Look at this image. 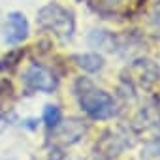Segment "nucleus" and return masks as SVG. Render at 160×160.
I'll use <instances>...</instances> for the list:
<instances>
[{
    "instance_id": "f257e3e1",
    "label": "nucleus",
    "mask_w": 160,
    "mask_h": 160,
    "mask_svg": "<svg viewBox=\"0 0 160 160\" xmlns=\"http://www.w3.org/2000/svg\"><path fill=\"white\" fill-rule=\"evenodd\" d=\"M75 96H77V102L81 106V109L92 119L104 121V119H111L119 113V106H117L115 98L109 92L98 89L87 77L77 79Z\"/></svg>"
},
{
    "instance_id": "f03ea898",
    "label": "nucleus",
    "mask_w": 160,
    "mask_h": 160,
    "mask_svg": "<svg viewBox=\"0 0 160 160\" xmlns=\"http://www.w3.org/2000/svg\"><path fill=\"white\" fill-rule=\"evenodd\" d=\"M38 25L49 32H53L57 38L60 40H70L73 36V30H75V19H73V13L68 10V8H62L60 4H47L43 6L40 12H38V17H36Z\"/></svg>"
},
{
    "instance_id": "7ed1b4c3",
    "label": "nucleus",
    "mask_w": 160,
    "mask_h": 160,
    "mask_svg": "<svg viewBox=\"0 0 160 160\" xmlns=\"http://www.w3.org/2000/svg\"><path fill=\"white\" fill-rule=\"evenodd\" d=\"M25 83L32 89V91H42V92H53L58 87V79L55 77L53 72H49L45 66L42 64H30L25 73H23Z\"/></svg>"
},
{
    "instance_id": "20e7f679",
    "label": "nucleus",
    "mask_w": 160,
    "mask_h": 160,
    "mask_svg": "<svg viewBox=\"0 0 160 160\" xmlns=\"http://www.w3.org/2000/svg\"><path fill=\"white\" fill-rule=\"evenodd\" d=\"M28 36V21L21 12H12L8 15V34L6 42L8 43H21Z\"/></svg>"
},
{
    "instance_id": "39448f33",
    "label": "nucleus",
    "mask_w": 160,
    "mask_h": 160,
    "mask_svg": "<svg viewBox=\"0 0 160 160\" xmlns=\"http://www.w3.org/2000/svg\"><path fill=\"white\" fill-rule=\"evenodd\" d=\"M53 130H57V139H60L62 143H66V136H70L68 139H70V145H72V143H75V141L81 139V136L85 134L87 126H85L81 121L72 119V121H66L64 124H62V121H60Z\"/></svg>"
},
{
    "instance_id": "423d86ee",
    "label": "nucleus",
    "mask_w": 160,
    "mask_h": 160,
    "mask_svg": "<svg viewBox=\"0 0 160 160\" xmlns=\"http://www.w3.org/2000/svg\"><path fill=\"white\" fill-rule=\"evenodd\" d=\"M139 0H100V10L109 15H130Z\"/></svg>"
},
{
    "instance_id": "0eeeda50",
    "label": "nucleus",
    "mask_w": 160,
    "mask_h": 160,
    "mask_svg": "<svg viewBox=\"0 0 160 160\" xmlns=\"http://www.w3.org/2000/svg\"><path fill=\"white\" fill-rule=\"evenodd\" d=\"M75 64L85 70V72H91V73H96L98 70L104 68V58L98 55V53H85V55H75L73 57Z\"/></svg>"
},
{
    "instance_id": "6e6552de",
    "label": "nucleus",
    "mask_w": 160,
    "mask_h": 160,
    "mask_svg": "<svg viewBox=\"0 0 160 160\" xmlns=\"http://www.w3.org/2000/svg\"><path fill=\"white\" fill-rule=\"evenodd\" d=\"M60 121H62L60 108H57V106H45V109H43V122L49 128H55Z\"/></svg>"
}]
</instances>
